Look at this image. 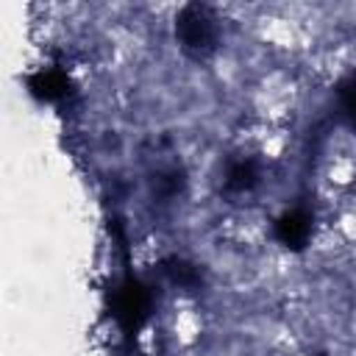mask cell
<instances>
[{"label": "cell", "mask_w": 356, "mask_h": 356, "mask_svg": "<svg viewBox=\"0 0 356 356\" xmlns=\"http://www.w3.org/2000/svg\"><path fill=\"white\" fill-rule=\"evenodd\" d=\"M178 36L189 50H209L214 42V19L200 6H189L178 17Z\"/></svg>", "instance_id": "obj_1"}]
</instances>
